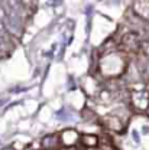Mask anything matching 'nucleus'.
Instances as JSON below:
<instances>
[{
	"label": "nucleus",
	"mask_w": 149,
	"mask_h": 150,
	"mask_svg": "<svg viewBox=\"0 0 149 150\" xmlns=\"http://www.w3.org/2000/svg\"><path fill=\"white\" fill-rule=\"evenodd\" d=\"M4 30V26H3V22L0 20V32H3Z\"/></svg>",
	"instance_id": "7ed1b4c3"
},
{
	"label": "nucleus",
	"mask_w": 149,
	"mask_h": 150,
	"mask_svg": "<svg viewBox=\"0 0 149 150\" xmlns=\"http://www.w3.org/2000/svg\"><path fill=\"white\" fill-rule=\"evenodd\" d=\"M142 48H143V51L149 55V43L148 42H142Z\"/></svg>",
	"instance_id": "f03ea898"
},
{
	"label": "nucleus",
	"mask_w": 149,
	"mask_h": 150,
	"mask_svg": "<svg viewBox=\"0 0 149 150\" xmlns=\"http://www.w3.org/2000/svg\"><path fill=\"white\" fill-rule=\"evenodd\" d=\"M123 43L129 49H138V39H136L135 35H126L123 38Z\"/></svg>",
	"instance_id": "f257e3e1"
}]
</instances>
